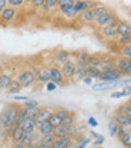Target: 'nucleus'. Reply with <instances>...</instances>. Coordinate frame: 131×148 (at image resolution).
Masks as SVG:
<instances>
[{"instance_id": "nucleus-2", "label": "nucleus", "mask_w": 131, "mask_h": 148, "mask_svg": "<svg viewBox=\"0 0 131 148\" xmlns=\"http://www.w3.org/2000/svg\"><path fill=\"white\" fill-rule=\"evenodd\" d=\"M106 11H107V8L104 5H95L94 8L80 12V20H81V21H84V23H92L100 15H102Z\"/></svg>"}, {"instance_id": "nucleus-3", "label": "nucleus", "mask_w": 131, "mask_h": 148, "mask_svg": "<svg viewBox=\"0 0 131 148\" xmlns=\"http://www.w3.org/2000/svg\"><path fill=\"white\" fill-rule=\"evenodd\" d=\"M18 82L20 85L23 86V88H27V86H30L32 83L36 80V76H35V71H30V70H24L18 74Z\"/></svg>"}, {"instance_id": "nucleus-40", "label": "nucleus", "mask_w": 131, "mask_h": 148, "mask_svg": "<svg viewBox=\"0 0 131 148\" xmlns=\"http://www.w3.org/2000/svg\"><path fill=\"white\" fill-rule=\"evenodd\" d=\"M24 0H8V6H11V8H20V6H23Z\"/></svg>"}, {"instance_id": "nucleus-12", "label": "nucleus", "mask_w": 131, "mask_h": 148, "mask_svg": "<svg viewBox=\"0 0 131 148\" xmlns=\"http://www.w3.org/2000/svg\"><path fill=\"white\" fill-rule=\"evenodd\" d=\"M68 60H69V53L65 51V50H59V51H56V55L53 58V64L63 65L65 62H68Z\"/></svg>"}, {"instance_id": "nucleus-50", "label": "nucleus", "mask_w": 131, "mask_h": 148, "mask_svg": "<svg viewBox=\"0 0 131 148\" xmlns=\"http://www.w3.org/2000/svg\"><path fill=\"white\" fill-rule=\"evenodd\" d=\"M112 97H113V98H121V97H124V95H122V91H119V92H113V94H112Z\"/></svg>"}, {"instance_id": "nucleus-30", "label": "nucleus", "mask_w": 131, "mask_h": 148, "mask_svg": "<svg viewBox=\"0 0 131 148\" xmlns=\"http://www.w3.org/2000/svg\"><path fill=\"white\" fill-rule=\"evenodd\" d=\"M54 140H56L54 134L50 133V134H42V138L39 139V142H41V144H47V145H53Z\"/></svg>"}, {"instance_id": "nucleus-53", "label": "nucleus", "mask_w": 131, "mask_h": 148, "mask_svg": "<svg viewBox=\"0 0 131 148\" xmlns=\"http://www.w3.org/2000/svg\"><path fill=\"white\" fill-rule=\"evenodd\" d=\"M24 2H30V0H24Z\"/></svg>"}, {"instance_id": "nucleus-39", "label": "nucleus", "mask_w": 131, "mask_h": 148, "mask_svg": "<svg viewBox=\"0 0 131 148\" xmlns=\"http://www.w3.org/2000/svg\"><path fill=\"white\" fill-rule=\"evenodd\" d=\"M89 56H90V55H89L88 51L81 50V51H78V55H77V60H83V62H88Z\"/></svg>"}, {"instance_id": "nucleus-8", "label": "nucleus", "mask_w": 131, "mask_h": 148, "mask_svg": "<svg viewBox=\"0 0 131 148\" xmlns=\"http://www.w3.org/2000/svg\"><path fill=\"white\" fill-rule=\"evenodd\" d=\"M69 110H65V109H62V110H57V112H53L51 113V116H50V124L53 125V127H59V125H62L63 124V118L67 116V113H68Z\"/></svg>"}, {"instance_id": "nucleus-54", "label": "nucleus", "mask_w": 131, "mask_h": 148, "mask_svg": "<svg viewBox=\"0 0 131 148\" xmlns=\"http://www.w3.org/2000/svg\"><path fill=\"white\" fill-rule=\"evenodd\" d=\"M130 130H131V127H130Z\"/></svg>"}, {"instance_id": "nucleus-44", "label": "nucleus", "mask_w": 131, "mask_h": 148, "mask_svg": "<svg viewBox=\"0 0 131 148\" xmlns=\"http://www.w3.org/2000/svg\"><path fill=\"white\" fill-rule=\"evenodd\" d=\"M102 142H104V138L100 134V136H96V138H95V140H94V147H96V148H98V147H101Z\"/></svg>"}, {"instance_id": "nucleus-28", "label": "nucleus", "mask_w": 131, "mask_h": 148, "mask_svg": "<svg viewBox=\"0 0 131 148\" xmlns=\"http://www.w3.org/2000/svg\"><path fill=\"white\" fill-rule=\"evenodd\" d=\"M101 71H106V70H112L115 68L113 66V62H112V59L107 58V59H101V62H100V66H98Z\"/></svg>"}, {"instance_id": "nucleus-23", "label": "nucleus", "mask_w": 131, "mask_h": 148, "mask_svg": "<svg viewBox=\"0 0 131 148\" xmlns=\"http://www.w3.org/2000/svg\"><path fill=\"white\" fill-rule=\"evenodd\" d=\"M23 130H24V133H33L35 132V127H36V121L35 119H32V118H27L23 123Z\"/></svg>"}, {"instance_id": "nucleus-5", "label": "nucleus", "mask_w": 131, "mask_h": 148, "mask_svg": "<svg viewBox=\"0 0 131 148\" xmlns=\"http://www.w3.org/2000/svg\"><path fill=\"white\" fill-rule=\"evenodd\" d=\"M122 77V74L117 71L116 68H112V70H106V71H101V76H100V80L101 82H110V83H115L117 82Z\"/></svg>"}, {"instance_id": "nucleus-25", "label": "nucleus", "mask_w": 131, "mask_h": 148, "mask_svg": "<svg viewBox=\"0 0 131 148\" xmlns=\"http://www.w3.org/2000/svg\"><path fill=\"white\" fill-rule=\"evenodd\" d=\"M12 83V77L9 74H0V89H8Z\"/></svg>"}, {"instance_id": "nucleus-11", "label": "nucleus", "mask_w": 131, "mask_h": 148, "mask_svg": "<svg viewBox=\"0 0 131 148\" xmlns=\"http://www.w3.org/2000/svg\"><path fill=\"white\" fill-rule=\"evenodd\" d=\"M94 6H95V5L90 2V0H75V3H74V8H75L77 14H80V12L86 11V9L94 8Z\"/></svg>"}, {"instance_id": "nucleus-20", "label": "nucleus", "mask_w": 131, "mask_h": 148, "mask_svg": "<svg viewBox=\"0 0 131 148\" xmlns=\"http://www.w3.org/2000/svg\"><path fill=\"white\" fill-rule=\"evenodd\" d=\"M51 112L50 109H39V113H38V116H36V124H39V123H44V121H48L50 119V116H51Z\"/></svg>"}, {"instance_id": "nucleus-38", "label": "nucleus", "mask_w": 131, "mask_h": 148, "mask_svg": "<svg viewBox=\"0 0 131 148\" xmlns=\"http://www.w3.org/2000/svg\"><path fill=\"white\" fill-rule=\"evenodd\" d=\"M23 107H26V109H36V107H39V104L35 101V100H26L24 101V106Z\"/></svg>"}, {"instance_id": "nucleus-56", "label": "nucleus", "mask_w": 131, "mask_h": 148, "mask_svg": "<svg viewBox=\"0 0 131 148\" xmlns=\"http://www.w3.org/2000/svg\"><path fill=\"white\" fill-rule=\"evenodd\" d=\"M95 148H96V147H95Z\"/></svg>"}, {"instance_id": "nucleus-10", "label": "nucleus", "mask_w": 131, "mask_h": 148, "mask_svg": "<svg viewBox=\"0 0 131 148\" xmlns=\"http://www.w3.org/2000/svg\"><path fill=\"white\" fill-rule=\"evenodd\" d=\"M50 80L54 82L56 85H60V86L65 85V79H63V74H62L60 68H57V66L50 68Z\"/></svg>"}, {"instance_id": "nucleus-37", "label": "nucleus", "mask_w": 131, "mask_h": 148, "mask_svg": "<svg viewBox=\"0 0 131 148\" xmlns=\"http://www.w3.org/2000/svg\"><path fill=\"white\" fill-rule=\"evenodd\" d=\"M54 6H57V0H44L42 8H44L45 11H50L51 8H54Z\"/></svg>"}, {"instance_id": "nucleus-48", "label": "nucleus", "mask_w": 131, "mask_h": 148, "mask_svg": "<svg viewBox=\"0 0 131 148\" xmlns=\"http://www.w3.org/2000/svg\"><path fill=\"white\" fill-rule=\"evenodd\" d=\"M122 95L127 97V95H131V86H127L125 89H122Z\"/></svg>"}, {"instance_id": "nucleus-31", "label": "nucleus", "mask_w": 131, "mask_h": 148, "mask_svg": "<svg viewBox=\"0 0 131 148\" xmlns=\"http://www.w3.org/2000/svg\"><path fill=\"white\" fill-rule=\"evenodd\" d=\"M23 86L20 85V82L18 80H15V79H12V83H11V86L8 88V91L11 92V94H18L20 92V89H21Z\"/></svg>"}, {"instance_id": "nucleus-19", "label": "nucleus", "mask_w": 131, "mask_h": 148, "mask_svg": "<svg viewBox=\"0 0 131 148\" xmlns=\"http://www.w3.org/2000/svg\"><path fill=\"white\" fill-rule=\"evenodd\" d=\"M26 119H27V109H26V107H20V110L17 113V119H15L14 127H21Z\"/></svg>"}, {"instance_id": "nucleus-26", "label": "nucleus", "mask_w": 131, "mask_h": 148, "mask_svg": "<svg viewBox=\"0 0 131 148\" xmlns=\"http://www.w3.org/2000/svg\"><path fill=\"white\" fill-rule=\"evenodd\" d=\"M86 76L92 77V79H96V80H100L101 70L98 68V66H89V65H88V68H86Z\"/></svg>"}, {"instance_id": "nucleus-29", "label": "nucleus", "mask_w": 131, "mask_h": 148, "mask_svg": "<svg viewBox=\"0 0 131 148\" xmlns=\"http://www.w3.org/2000/svg\"><path fill=\"white\" fill-rule=\"evenodd\" d=\"M117 132H119V124L115 119H112L109 123V134L110 136H117Z\"/></svg>"}, {"instance_id": "nucleus-15", "label": "nucleus", "mask_w": 131, "mask_h": 148, "mask_svg": "<svg viewBox=\"0 0 131 148\" xmlns=\"http://www.w3.org/2000/svg\"><path fill=\"white\" fill-rule=\"evenodd\" d=\"M35 71V76H36V80L42 83H47L50 80V68H41V70H33Z\"/></svg>"}, {"instance_id": "nucleus-34", "label": "nucleus", "mask_w": 131, "mask_h": 148, "mask_svg": "<svg viewBox=\"0 0 131 148\" xmlns=\"http://www.w3.org/2000/svg\"><path fill=\"white\" fill-rule=\"evenodd\" d=\"M100 62H101L100 56H92V55H90L89 59H88V65L89 66H100Z\"/></svg>"}, {"instance_id": "nucleus-32", "label": "nucleus", "mask_w": 131, "mask_h": 148, "mask_svg": "<svg viewBox=\"0 0 131 148\" xmlns=\"http://www.w3.org/2000/svg\"><path fill=\"white\" fill-rule=\"evenodd\" d=\"M119 139H121V142L125 145V147H131V130H128V132H125L122 134V136H119Z\"/></svg>"}, {"instance_id": "nucleus-1", "label": "nucleus", "mask_w": 131, "mask_h": 148, "mask_svg": "<svg viewBox=\"0 0 131 148\" xmlns=\"http://www.w3.org/2000/svg\"><path fill=\"white\" fill-rule=\"evenodd\" d=\"M18 110H20V106H17V104L5 106V109L2 110V113H0V127H3L5 130L14 129Z\"/></svg>"}, {"instance_id": "nucleus-7", "label": "nucleus", "mask_w": 131, "mask_h": 148, "mask_svg": "<svg viewBox=\"0 0 131 148\" xmlns=\"http://www.w3.org/2000/svg\"><path fill=\"white\" fill-rule=\"evenodd\" d=\"M117 23H112L109 26H104L101 27V36L102 38H107V39H115L117 38Z\"/></svg>"}, {"instance_id": "nucleus-4", "label": "nucleus", "mask_w": 131, "mask_h": 148, "mask_svg": "<svg viewBox=\"0 0 131 148\" xmlns=\"http://www.w3.org/2000/svg\"><path fill=\"white\" fill-rule=\"evenodd\" d=\"M95 23H96V26H100V27H104V26H109L112 23H117V18H116V15L113 14L112 11L107 9L102 15H100L95 20Z\"/></svg>"}, {"instance_id": "nucleus-47", "label": "nucleus", "mask_w": 131, "mask_h": 148, "mask_svg": "<svg viewBox=\"0 0 131 148\" xmlns=\"http://www.w3.org/2000/svg\"><path fill=\"white\" fill-rule=\"evenodd\" d=\"M8 6V0H0V14L3 12V9Z\"/></svg>"}, {"instance_id": "nucleus-55", "label": "nucleus", "mask_w": 131, "mask_h": 148, "mask_svg": "<svg viewBox=\"0 0 131 148\" xmlns=\"http://www.w3.org/2000/svg\"><path fill=\"white\" fill-rule=\"evenodd\" d=\"M130 148H131V147H130Z\"/></svg>"}, {"instance_id": "nucleus-41", "label": "nucleus", "mask_w": 131, "mask_h": 148, "mask_svg": "<svg viewBox=\"0 0 131 148\" xmlns=\"http://www.w3.org/2000/svg\"><path fill=\"white\" fill-rule=\"evenodd\" d=\"M119 42H121L122 45H131V35L119 36Z\"/></svg>"}, {"instance_id": "nucleus-21", "label": "nucleus", "mask_w": 131, "mask_h": 148, "mask_svg": "<svg viewBox=\"0 0 131 148\" xmlns=\"http://www.w3.org/2000/svg\"><path fill=\"white\" fill-rule=\"evenodd\" d=\"M115 121L119 125H124V127H128V119H130V115H127V113H124V112H117L115 118Z\"/></svg>"}, {"instance_id": "nucleus-35", "label": "nucleus", "mask_w": 131, "mask_h": 148, "mask_svg": "<svg viewBox=\"0 0 131 148\" xmlns=\"http://www.w3.org/2000/svg\"><path fill=\"white\" fill-rule=\"evenodd\" d=\"M89 144H90V138L84 139V140H80V142H74L73 145H71V148H86Z\"/></svg>"}, {"instance_id": "nucleus-16", "label": "nucleus", "mask_w": 131, "mask_h": 148, "mask_svg": "<svg viewBox=\"0 0 131 148\" xmlns=\"http://www.w3.org/2000/svg\"><path fill=\"white\" fill-rule=\"evenodd\" d=\"M73 138H60V139H56L53 142V148H71L73 145Z\"/></svg>"}, {"instance_id": "nucleus-22", "label": "nucleus", "mask_w": 131, "mask_h": 148, "mask_svg": "<svg viewBox=\"0 0 131 148\" xmlns=\"http://www.w3.org/2000/svg\"><path fill=\"white\" fill-rule=\"evenodd\" d=\"M11 138L12 140H15V142H20L21 140V138L24 136V130L23 127H14V129H11Z\"/></svg>"}, {"instance_id": "nucleus-42", "label": "nucleus", "mask_w": 131, "mask_h": 148, "mask_svg": "<svg viewBox=\"0 0 131 148\" xmlns=\"http://www.w3.org/2000/svg\"><path fill=\"white\" fill-rule=\"evenodd\" d=\"M75 0H57V6L59 8H63V6H69V5H74Z\"/></svg>"}, {"instance_id": "nucleus-27", "label": "nucleus", "mask_w": 131, "mask_h": 148, "mask_svg": "<svg viewBox=\"0 0 131 148\" xmlns=\"http://www.w3.org/2000/svg\"><path fill=\"white\" fill-rule=\"evenodd\" d=\"M26 148H30L32 145H33V133H24V136L21 138V140H20Z\"/></svg>"}, {"instance_id": "nucleus-43", "label": "nucleus", "mask_w": 131, "mask_h": 148, "mask_svg": "<svg viewBox=\"0 0 131 148\" xmlns=\"http://www.w3.org/2000/svg\"><path fill=\"white\" fill-rule=\"evenodd\" d=\"M56 88H57V85L54 82H51V80H48V82L45 83V89H47V91H54Z\"/></svg>"}, {"instance_id": "nucleus-17", "label": "nucleus", "mask_w": 131, "mask_h": 148, "mask_svg": "<svg viewBox=\"0 0 131 148\" xmlns=\"http://www.w3.org/2000/svg\"><path fill=\"white\" fill-rule=\"evenodd\" d=\"M15 14H17V12H15L14 8H11V6H6V8L3 9V12L0 14V18H2L3 21L8 23V21H12V20L15 18Z\"/></svg>"}, {"instance_id": "nucleus-14", "label": "nucleus", "mask_w": 131, "mask_h": 148, "mask_svg": "<svg viewBox=\"0 0 131 148\" xmlns=\"http://www.w3.org/2000/svg\"><path fill=\"white\" fill-rule=\"evenodd\" d=\"M117 36H125L131 35V24L127 21H117Z\"/></svg>"}, {"instance_id": "nucleus-36", "label": "nucleus", "mask_w": 131, "mask_h": 148, "mask_svg": "<svg viewBox=\"0 0 131 148\" xmlns=\"http://www.w3.org/2000/svg\"><path fill=\"white\" fill-rule=\"evenodd\" d=\"M121 55H122V58L131 59V45H122V49H121Z\"/></svg>"}, {"instance_id": "nucleus-45", "label": "nucleus", "mask_w": 131, "mask_h": 148, "mask_svg": "<svg viewBox=\"0 0 131 148\" xmlns=\"http://www.w3.org/2000/svg\"><path fill=\"white\" fill-rule=\"evenodd\" d=\"M30 3L33 8H42V5H44V0H30Z\"/></svg>"}, {"instance_id": "nucleus-9", "label": "nucleus", "mask_w": 131, "mask_h": 148, "mask_svg": "<svg viewBox=\"0 0 131 148\" xmlns=\"http://www.w3.org/2000/svg\"><path fill=\"white\" fill-rule=\"evenodd\" d=\"M116 70L121 74H127V76H131V60L127 58H121L116 62Z\"/></svg>"}, {"instance_id": "nucleus-52", "label": "nucleus", "mask_w": 131, "mask_h": 148, "mask_svg": "<svg viewBox=\"0 0 131 148\" xmlns=\"http://www.w3.org/2000/svg\"><path fill=\"white\" fill-rule=\"evenodd\" d=\"M128 104L131 106V95H130V100H128Z\"/></svg>"}, {"instance_id": "nucleus-18", "label": "nucleus", "mask_w": 131, "mask_h": 148, "mask_svg": "<svg viewBox=\"0 0 131 148\" xmlns=\"http://www.w3.org/2000/svg\"><path fill=\"white\" fill-rule=\"evenodd\" d=\"M36 129L39 130V133H41V134H50V133H53L54 127L50 124V121H44V123L36 124Z\"/></svg>"}, {"instance_id": "nucleus-51", "label": "nucleus", "mask_w": 131, "mask_h": 148, "mask_svg": "<svg viewBox=\"0 0 131 148\" xmlns=\"http://www.w3.org/2000/svg\"><path fill=\"white\" fill-rule=\"evenodd\" d=\"M15 100H17V101H26V100H29V98H27V97H20V95H17Z\"/></svg>"}, {"instance_id": "nucleus-24", "label": "nucleus", "mask_w": 131, "mask_h": 148, "mask_svg": "<svg viewBox=\"0 0 131 148\" xmlns=\"http://www.w3.org/2000/svg\"><path fill=\"white\" fill-rule=\"evenodd\" d=\"M60 12H62V15L63 17H67V18H74L77 15V12H75V8H74V5H69V6H63V8H60Z\"/></svg>"}, {"instance_id": "nucleus-6", "label": "nucleus", "mask_w": 131, "mask_h": 148, "mask_svg": "<svg viewBox=\"0 0 131 148\" xmlns=\"http://www.w3.org/2000/svg\"><path fill=\"white\" fill-rule=\"evenodd\" d=\"M75 70H77V66H75V62H71V60H68V62H65L62 65V74H63V79H67V80H71V79H74L75 77Z\"/></svg>"}, {"instance_id": "nucleus-49", "label": "nucleus", "mask_w": 131, "mask_h": 148, "mask_svg": "<svg viewBox=\"0 0 131 148\" xmlns=\"http://www.w3.org/2000/svg\"><path fill=\"white\" fill-rule=\"evenodd\" d=\"M89 125H92V127H96V125H98V123H96V119H95V118H92V116H90V118H89Z\"/></svg>"}, {"instance_id": "nucleus-33", "label": "nucleus", "mask_w": 131, "mask_h": 148, "mask_svg": "<svg viewBox=\"0 0 131 148\" xmlns=\"http://www.w3.org/2000/svg\"><path fill=\"white\" fill-rule=\"evenodd\" d=\"M110 82H95V83H92V89H95V91H104V89H107V88H110Z\"/></svg>"}, {"instance_id": "nucleus-13", "label": "nucleus", "mask_w": 131, "mask_h": 148, "mask_svg": "<svg viewBox=\"0 0 131 148\" xmlns=\"http://www.w3.org/2000/svg\"><path fill=\"white\" fill-rule=\"evenodd\" d=\"M53 134L56 139H60V138H69V125H59V127H54L53 130Z\"/></svg>"}, {"instance_id": "nucleus-46", "label": "nucleus", "mask_w": 131, "mask_h": 148, "mask_svg": "<svg viewBox=\"0 0 131 148\" xmlns=\"http://www.w3.org/2000/svg\"><path fill=\"white\" fill-rule=\"evenodd\" d=\"M81 80H83V82L86 83V85H90V86H92V82H94V79H92V77H89V76H84Z\"/></svg>"}]
</instances>
